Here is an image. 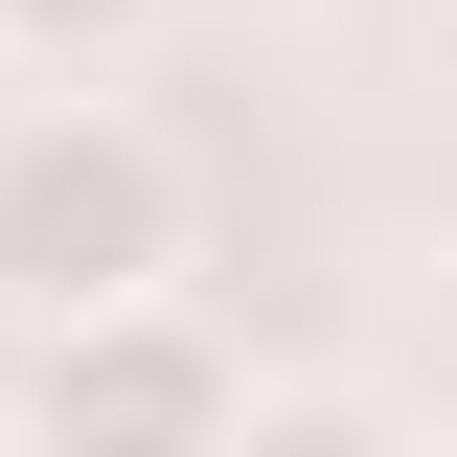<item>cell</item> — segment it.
<instances>
[{
	"label": "cell",
	"instance_id": "cell-3",
	"mask_svg": "<svg viewBox=\"0 0 457 457\" xmlns=\"http://www.w3.org/2000/svg\"><path fill=\"white\" fill-rule=\"evenodd\" d=\"M161 0H0V69H137Z\"/></svg>",
	"mask_w": 457,
	"mask_h": 457
},
{
	"label": "cell",
	"instance_id": "cell-2",
	"mask_svg": "<svg viewBox=\"0 0 457 457\" xmlns=\"http://www.w3.org/2000/svg\"><path fill=\"white\" fill-rule=\"evenodd\" d=\"M228 389H252V343L183 320V275L23 320V435H228Z\"/></svg>",
	"mask_w": 457,
	"mask_h": 457
},
{
	"label": "cell",
	"instance_id": "cell-1",
	"mask_svg": "<svg viewBox=\"0 0 457 457\" xmlns=\"http://www.w3.org/2000/svg\"><path fill=\"white\" fill-rule=\"evenodd\" d=\"M137 275H183V137L114 69H23V114H0V297L69 320V297H137Z\"/></svg>",
	"mask_w": 457,
	"mask_h": 457
}]
</instances>
